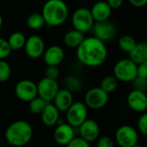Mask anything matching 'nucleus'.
<instances>
[{
	"label": "nucleus",
	"mask_w": 147,
	"mask_h": 147,
	"mask_svg": "<svg viewBox=\"0 0 147 147\" xmlns=\"http://www.w3.org/2000/svg\"><path fill=\"white\" fill-rule=\"evenodd\" d=\"M46 23L42 14H31L27 19V25L32 29H39Z\"/></svg>",
	"instance_id": "26"
},
{
	"label": "nucleus",
	"mask_w": 147,
	"mask_h": 147,
	"mask_svg": "<svg viewBox=\"0 0 147 147\" xmlns=\"http://www.w3.org/2000/svg\"><path fill=\"white\" fill-rule=\"evenodd\" d=\"M109 93L101 87H95L89 90L84 96V103L92 109H101L104 108L109 102Z\"/></svg>",
	"instance_id": "7"
},
{
	"label": "nucleus",
	"mask_w": 147,
	"mask_h": 147,
	"mask_svg": "<svg viewBox=\"0 0 147 147\" xmlns=\"http://www.w3.org/2000/svg\"><path fill=\"white\" fill-rule=\"evenodd\" d=\"M54 140L61 146H67L71 140L74 138L73 127L70 124H59L54 131Z\"/></svg>",
	"instance_id": "15"
},
{
	"label": "nucleus",
	"mask_w": 147,
	"mask_h": 147,
	"mask_svg": "<svg viewBox=\"0 0 147 147\" xmlns=\"http://www.w3.org/2000/svg\"><path fill=\"white\" fill-rule=\"evenodd\" d=\"M94 18L88 8H78L77 9L71 17V23L75 29L85 34L90 31L94 25Z\"/></svg>",
	"instance_id": "5"
},
{
	"label": "nucleus",
	"mask_w": 147,
	"mask_h": 147,
	"mask_svg": "<svg viewBox=\"0 0 147 147\" xmlns=\"http://www.w3.org/2000/svg\"><path fill=\"white\" fill-rule=\"evenodd\" d=\"M33 135L30 124L25 121H16L11 123L6 129L5 139L14 146H23L27 145Z\"/></svg>",
	"instance_id": "2"
},
{
	"label": "nucleus",
	"mask_w": 147,
	"mask_h": 147,
	"mask_svg": "<svg viewBox=\"0 0 147 147\" xmlns=\"http://www.w3.org/2000/svg\"><path fill=\"white\" fill-rule=\"evenodd\" d=\"M59 75V69L56 65H47V68L46 70V77L51 79L56 80Z\"/></svg>",
	"instance_id": "32"
},
{
	"label": "nucleus",
	"mask_w": 147,
	"mask_h": 147,
	"mask_svg": "<svg viewBox=\"0 0 147 147\" xmlns=\"http://www.w3.org/2000/svg\"><path fill=\"white\" fill-rule=\"evenodd\" d=\"M118 79L114 75H109L102 78V80L101 81L100 87L102 90H104L107 93L111 94L116 90L118 87Z\"/></svg>",
	"instance_id": "22"
},
{
	"label": "nucleus",
	"mask_w": 147,
	"mask_h": 147,
	"mask_svg": "<svg viewBox=\"0 0 147 147\" xmlns=\"http://www.w3.org/2000/svg\"><path fill=\"white\" fill-rule=\"evenodd\" d=\"M2 25H3V18H2V16H1V14H0V28H1Z\"/></svg>",
	"instance_id": "37"
},
{
	"label": "nucleus",
	"mask_w": 147,
	"mask_h": 147,
	"mask_svg": "<svg viewBox=\"0 0 147 147\" xmlns=\"http://www.w3.org/2000/svg\"><path fill=\"white\" fill-rule=\"evenodd\" d=\"M15 92L18 99L29 102L32 99L38 96L37 84H35L31 80H21L16 85Z\"/></svg>",
	"instance_id": "10"
},
{
	"label": "nucleus",
	"mask_w": 147,
	"mask_h": 147,
	"mask_svg": "<svg viewBox=\"0 0 147 147\" xmlns=\"http://www.w3.org/2000/svg\"><path fill=\"white\" fill-rule=\"evenodd\" d=\"M129 3L136 8H141L146 5L147 0H129Z\"/></svg>",
	"instance_id": "36"
},
{
	"label": "nucleus",
	"mask_w": 147,
	"mask_h": 147,
	"mask_svg": "<svg viewBox=\"0 0 147 147\" xmlns=\"http://www.w3.org/2000/svg\"><path fill=\"white\" fill-rule=\"evenodd\" d=\"M137 127L141 134L147 136V113H144L140 116L137 122Z\"/></svg>",
	"instance_id": "29"
},
{
	"label": "nucleus",
	"mask_w": 147,
	"mask_h": 147,
	"mask_svg": "<svg viewBox=\"0 0 147 147\" xmlns=\"http://www.w3.org/2000/svg\"><path fill=\"white\" fill-rule=\"evenodd\" d=\"M128 54L129 58L137 65L147 61V42H137Z\"/></svg>",
	"instance_id": "20"
},
{
	"label": "nucleus",
	"mask_w": 147,
	"mask_h": 147,
	"mask_svg": "<svg viewBox=\"0 0 147 147\" xmlns=\"http://www.w3.org/2000/svg\"><path fill=\"white\" fill-rule=\"evenodd\" d=\"M68 7L63 0H47L42 9L46 23L50 26L63 24L68 16Z\"/></svg>",
	"instance_id": "3"
},
{
	"label": "nucleus",
	"mask_w": 147,
	"mask_h": 147,
	"mask_svg": "<svg viewBox=\"0 0 147 147\" xmlns=\"http://www.w3.org/2000/svg\"><path fill=\"white\" fill-rule=\"evenodd\" d=\"M85 103L81 102H73L66 110V120L68 124L73 127H78L88 116V109Z\"/></svg>",
	"instance_id": "8"
},
{
	"label": "nucleus",
	"mask_w": 147,
	"mask_h": 147,
	"mask_svg": "<svg viewBox=\"0 0 147 147\" xmlns=\"http://www.w3.org/2000/svg\"><path fill=\"white\" fill-rule=\"evenodd\" d=\"M136 40H134V37H132L131 35H122L121 37H120L119 40H118V46L125 53H129L135 47L136 45Z\"/></svg>",
	"instance_id": "24"
},
{
	"label": "nucleus",
	"mask_w": 147,
	"mask_h": 147,
	"mask_svg": "<svg viewBox=\"0 0 147 147\" xmlns=\"http://www.w3.org/2000/svg\"><path fill=\"white\" fill-rule=\"evenodd\" d=\"M84 34L77 30L73 29L69 32H67L64 36V42L65 44L71 48H77L82 41L84 40Z\"/></svg>",
	"instance_id": "21"
},
{
	"label": "nucleus",
	"mask_w": 147,
	"mask_h": 147,
	"mask_svg": "<svg viewBox=\"0 0 147 147\" xmlns=\"http://www.w3.org/2000/svg\"><path fill=\"white\" fill-rule=\"evenodd\" d=\"M106 1L113 9H119L123 4V0H106Z\"/></svg>",
	"instance_id": "35"
},
{
	"label": "nucleus",
	"mask_w": 147,
	"mask_h": 147,
	"mask_svg": "<svg viewBox=\"0 0 147 147\" xmlns=\"http://www.w3.org/2000/svg\"><path fill=\"white\" fill-rule=\"evenodd\" d=\"M97 146L98 147H113L114 146V141L110 137L103 136L101 138H98L97 140Z\"/></svg>",
	"instance_id": "33"
},
{
	"label": "nucleus",
	"mask_w": 147,
	"mask_h": 147,
	"mask_svg": "<svg viewBox=\"0 0 147 147\" xmlns=\"http://www.w3.org/2000/svg\"><path fill=\"white\" fill-rule=\"evenodd\" d=\"M113 9L107 1H98L90 9V12L95 22H102L109 20L111 16Z\"/></svg>",
	"instance_id": "16"
},
{
	"label": "nucleus",
	"mask_w": 147,
	"mask_h": 147,
	"mask_svg": "<svg viewBox=\"0 0 147 147\" xmlns=\"http://www.w3.org/2000/svg\"><path fill=\"white\" fill-rule=\"evenodd\" d=\"M8 42L11 50H19L24 47L26 38L23 34L20 32H15L9 36Z\"/></svg>",
	"instance_id": "23"
},
{
	"label": "nucleus",
	"mask_w": 147,
	"mask_h": 147,
	"mask_svg": "<svg viewBox=\"0 0 147 147\" xmlns=\"http://www.w3.org/2000/svg\"><path fill=\"white\" fill-rule=\"evenodd\" d=\"M77 58L85 66L97 67L106 61L108 48L104 41L95 36L84 38L77 47Z\"/></svg>",
	"instance_id": "1"
},
{
	"label": "nucleus",
	"mask_w": 147,
	"mask_h": 147,
	"mask_svg": "<svg viewBox=\"0 0 147 147\" xmlns=\"http://www.w3.org/2000/svg\"><path fill=\"white\" fill-rule=\"evenodd\" d=\"M65 58L64 50L59 46H52L44 52V61L47 65L58 66Z\"/></svg>",
	"instance_id": "17"
},
{
	"label": "nucleus",
	"mask_w": 147,
	"mask_h": 147,
	"mask_svg": "<svg viewBox=\"0 0 147 147\" xmlns=\"http://www.w3.org/2000/svg\"><path fill=\"white\" fill-rule=\"evenodd\" d=\"M92 28L94 32V36L104 42L111 40L116 35L117 32L115 25L109 20L95 22Z\"/></svg>",
	"instance_id": "9"
},
{
	"label": "nucleus",
	"mask_w": 147,
	"mask_h": 147,
	"mask_svg": "<svg viewBox=\"0 0 147 147\" xmlns=\"http://www.w3.org/2000/svg\"><path fill=\"white\" fill-rule=\"evenodd\" d=\"M54 105L59 111L66 112V110L73 103V96L69 90H59L53 98Z\"/></svg>",
	"instance_id": "18"
},
{
	"label": "nucleus",
	"mask_w": 147,
	"mask_h": 147,
	"mask_svg": "<svg viewBox=\"0 0 147 147\" xmlns=\"http://www.w3.org/2000/svg\"><path fill=\"white\" fill-rule=\"evenodd\" d=\"M67 146L69 147H89L90 146V143L87 142L85 140H84L82 137H78V138H73L71 142L67 145Z\"/></svg>",
	"instance_id": "30"
},
{
	"label": "nucleus",
	"mask_w": 147,
	"mask_h": 147,
	"mask_svg": "<svg viewBox=\"0 0 147 147\" xmlns=\"http://www.w3.org/2000/svg\"><path fill=\"white\" fill-rule=\"evenodd\" d=\"M134 83V87L136 90H143L146 91L147 89V79L146 78H142L140 77H136V78L132 82Z\"/></svg>",
	"instance_id": "31"
},
{
	"label": "nucleus",
	"mask_w": 147,
	"mask_h": 147,
	"mask_svg": "<svg viewBox=\"0 0 147 147\" xmlns=\"http://www.w3.org/2000/svg\"><path fill=\"white\" fill-rule=\"evenodd\" d=\"M11 52V48L9 45L8 40L0 38V59H4L7 58Z\"/></svg>",
	"instance_id": "28"
},
{
	"label": "nucleus",
	"mask_w": 147,
	"mask_h": 147,
	"mask_svg": "<svg viewBox=\"0 0 147 147\" xmlns=\"http://www.w3.org/2000/svg\"><path fill=\"white\" fill-rule=\"evenodd\" d=\"M25 52L31 59L40 58L45 52V45L43 40L38 35H32L26 40Z\"/></svg>",
	"instance_id": "14"
},
{
	"label": "nucleus",
	"mask_w": 147,
	"mask_h": 147,
	"mask_svg": "<svg viewBox=\"0 0 147 147\" xmlns=\"http://www.w3.org/2000/svg\"><path fill=\"white\" fill-rule=\"evenodd\" d=\"M40 115H41L42 122L47 127H53L59 122V110L57 109V107L54 104L47 103Z\"/></svg>",
	"instance_id": "19"
},
{
	"label": "nucleus",
	"mask_w": 147,
	"mask_h": 147,
	"mask_svg": "<svg viewBox=\"0 0 147 147\" xmlns=\"http://www.w3.org/2000/svg\"><path fill=\"white\" fill-rule=\"evenodd\" d=\"M11 74L9 65L3 59H0V82L3 83L9 80Z\"/></svg>",
	"instance_id": "27"
},
{
	"label": "nucleus",
	"mask_w": 147,
	"mask_h": 147,
	"mask_svg": "<svg viewBox=\"0 0 147 147\" xmlns=\"http://www.w3.org/2000/svg\"><path fill=\"white\" fill-rule=\"evenodd\" d=\"M78 127L80 137L90 144L98 140L100 135V127L96 121L87 118Z\"/></svg>",
	"instance_id": "13"
},
{
	"label": "nucleus",
	"mask_w": 147,
	"mask_h": 147,
	"mask_svg": "<svg viewBox=\"0 0 147 147\" xmlns=\"http://www.w3.org/2000/svg\"><path fill=\"white\" fill-rule=\"evenodd\" d=\"M137 66L138 65L130 58L121 59L116 62L114 66V76L118 79V81L123 83L133 82L138 76Z\"/></svg>",
	"instance_id": "4"
},
{
	"label": "nucleus",
	"mask_w": 147,
	"mask_h": 147,
	"mask_svg": "<svg viewBox=\"0 0 147 147\" xmlns=\"http://www.w3.org/2000/svg\"><path fill=\"white\" fill-rule=\"evenodd\" d=\"M128 107L139 113H143L147 109V95L146 91L134 89L127 96Z\"/></svg>",
	"instance_id": "11"
},
{
	"label": "nucleus",
	"mask_w": 147,
	"mask_h": 147,
	"mask_svg": "<svg viewBox=\"0 0 147 147\" xmlns=\"http://www.w3.org/2000/svg\"><path fill=\"white\" fill-rule=\"evenodd\" d=\"M47 102L46 100L37 96L36 97H34L29 102V109L33 114L40 115L42 111L44 110L45 107L47 106Z\"/></svg>",
	"instance_id": "25"
},
{
	"label": "nucleus",
	"mask_w": 147,
	"mask_h": 147,
	"mask_svg": "<svg viewBox=\"0 0 147 147\" xmlns=\"http://www.w3.org/2000/svg\"><path fill=\"white\" fill-rule=\"evenodd\" d=\"M137 74H138V77L147 79V61L138 64Z\"/></svg>",
	"instance_id": "34"
},
{
	"label": "nucleus",
	"mask_w": 147,
	"mask_h": 147,
	"mask_svg": "<svg viewBox=\"0 0 147 147\" xmlns=\"http://www.w3.org/2000/svg\"><path fill=\"white\" fill-rule=\"evenodd\" d=\"M115 140L121 147L137 146L139 141L138 131L130 125L120 127L115 133Z\"/></svg>",
	"instance_id": "6"
},
{
	"label": "nucleus",
	"mask_w": 147,
	"mask_h": 147,
	"mask_svg": "<svg viewBox=\"0 0 147 147\" xmlns=\"http://www.w3.org/2000/svg\"><path fill=\"white\" fill-rule=\"evenodd\" d=\"M37 90L39 96L47 102H50L53 100L59 89L56 80L45 77L37 84Z\"/></svg>",
	"instance_id": "12"
}]
</instances>
